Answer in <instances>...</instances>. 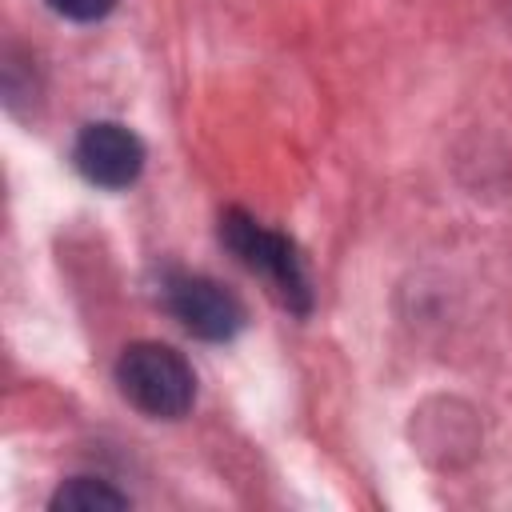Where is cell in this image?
Segmentation results:
<instances>
[{"instance_id":"1","label":"cell","mask_w":512,"mask_h":512,"mask_svg":"<svg viewBox=\"0 0 512 512\" xmlns=\"http://www.w3.org/2000/svg\"><path fill=\"white\" fill-rule=\"evenodd\" d=\"M116 388L136 412L152 420H180L196 400V372L172 344L136 340L116 360Z\"/></svg>"},{"instance_id":"5","label":"cell","mask_w":512,"mask_h":512,"mask_svg":"<svg viewBox=\"0 0 512 512\" xmlns=\"http://www.w3.org/2000/svg\"><path fill=\"white\" fill-rule=\"evenodd\" d=\"M128 504H132L128 492L112 488L100 476H68L48 500L52 512H116V508H128Z\"/></svg>"},{"instance_id":"6","label":"cell","mask_w":512,"mask_h":512,"mask_svg":"<svg viewBox=\"0 0 512 512\" xmlns=\"http://www.w3.org/2000/svg\"><path fill=\"white\" fill-rule=\"evenodd\" d=\"M56 16H64V20H76V24H96V20H104L112 8H116V0H44Z\"/></svg>"},{"instance_id":"4","label":"cell","mask_w":512,"mask_h":512,"mask_svg":"<svg viewBox=\"0 0 512 512\" xmlns=\"http://www.w3.org/2000/svg\"><path fill=\"white\" fill-rule=\"evenodd\" d=\"M72 164L92 188L120 192L144 172V140L120 120H92L76 132Z\"/></svg>"},{"instance_id":"3","label":"cell","mask_w":512,"mask_h":512,"mask_svg":"<svg viewBox=\"0 0 512 512\" xmlns=\"http://www.w3.org/2000/svg\"><path fill=\"white\" fill-rule=\"evenodd\" d=\"M164 304L168 312L200 340H232L244 328V304L232 288H224L212 276L200 272H168L164 280Z\"/></svg>"},{"instance_id":"2","label":"cell","mask_w":512,"mask_h":512,"mask_svg":"<svg viewBox=\"0 0 512 512\" xmlns=\"http://www.w3.org/2000/svg\"><path fill=\"white\" fill-rule=\"evenodd\" d=\"M220 240L232 248V256L268 280V288L276 292V300L292 312H308L312 308V288H308V272H304V260L296 252V244L284 236V232H272L264 228L260 220H252L248 212L240 208H228L220 216Z\"/></svg>"}]
</instances>
